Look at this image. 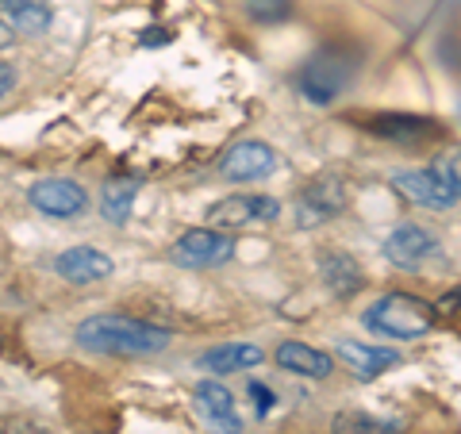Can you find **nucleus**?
<instances>
[{"mask_svg":"<svg viewBox=\"0 0 461 434\" xmlns=\"http://www.w3.org/2000/svg\"><path fill=\"white\" fill-rule=\"evenodd\" d=\"M273 361L285 369V373H296V377H327L330 373V354L315 350V346L308 342H281L277 354H273Z\"/></svg>","mask_w":461,"mask_h":434,"instance_id":"14","label":"nucleus"},{"mask_svg":"<svg viewBox=\"0 0 461 434\" xmlns=\"http://www.w3.org/2000/svg\"><path fill=\"white\" fill-rule=\"evenodd\" d=\"M438 169L446 173V181H450L454 189H457V196H461V150H454V154L446 158V162H442Z\"/></svg>","mask_w":461,"mask_h":434,"instance_id":"22","label":"nucleus"},{"mask_svg":"<svg viewBox=\"0 0 461 434\" xmlns=\"http://www.w3.org/2000/svg\"><path fill=\"white\" fill-rule=\"evenodd\" d=\"M393 181L403 196L415 200V204H423V208L446 212V208L457 204V189L446 181L442 169H400Z\"/></svg>","mask_w":461,"mask_h":434,"instance_id":"7","label":"nucleus"},{"mask_svg":"<svg viewBox=\"0 0 461 434\" xmlns=\"http://www.w3.org/2000/svg\"><path fill=\"white\" fill-rule=\"evenodd\" d=\"M173 335L166 327L139 323L127 315H93L77 327V346L93 354H112V357H147L166 350Z\"/></svg>","mask_w":461,"mask_h":434,"instance_id":"1","label":"nucleus"},{"mask_svg":"<svg viewBox=\"0 0 461 434\" xmlns=\"http://www.w3.org/2000/svg\"><path fill=\"white\" fill-rule=\"evenodd\" d=\"M335 354L346 361V369H350L357 381H377L381 373L400 366L396 350H381V346H366V342H350V339H342L335 346Z\"/></svg>","mask_w":461,"mask_h":434,"instance_id":"12","label":"nucleus"},{"mask_svg":"<svg viewBox=\"0 0 461 434\" xmlns=\"http://www.w3.org/2000/svg\"><path fill=\"white\" fill-rule=\"evenodd\" d=\"M262 361H266L262 346L230 342V346H215V350L200 354V369H208V373H239V369H254V366H262Z\"/></svg>","mask_w":461,"mask_h":434,"instance_id":"15","label":"nucleus"},{"mask_svg":"<svg viewBox=\"0 0 461 434\" xmlns=\"http://www.w3.org/2000/svg\"><path fill=\"white\" fill-rule=\"evenodd\" d=\"M169 258H173V266H181V269H215L235 258V239L215 227H193L173 242Z\"/></svg>","mask_w":461,"mask_h":434,"instance_id":"4","label":"nucleus"},{"mask_svg":"<svg viewBox=\"0 0 461 434\" xmlns=\"http://www.w3.org/2000/svg\"><path fill=\"white\" fill-rule=\"evenodd\" d=\"M320 277L335 296H354V293H362V285H366L362 266H357L350 254H323L320 258Z\"/></svg>","mask_w":461,"mask_h":434,"instance_id":"16","label":"nucleus"},{"mask_svg":"<svg viewBox=\"0 0 461 434\" xmlns=\"http://www.w3.org/2000/svg\"><path fill=\"white\" fill-rule=\"evenodd\" d=\"M242 5L262 23H281V20H288V12H293V0H242Z\"/></svg>","mask_w":461,"mask_h":434,"instance_id":"21","label":"nucleus"},{"mask_svg":"<svg viewBox=\"0 0 461 434\" xmlns=\"http://www.w3.org/2000/svg\"><path fill=\"white\" fill-rule=\"evenodd\" d=\"M354 74H357V58L342 47H327L300 66L296 85L312 104H330V100H339L346 93V85L354 81Z\"/></svg>","mask_w":461,"mask_h":434,"instance_id":"3","label":"nucleus"},{"mask_svg":"<svg viewBox=\"0 0 461 434\" xmlns=\"http://www.w3.org/2000/svg\"><path fill=\"white\" fill-rule=\"evenodd\" d=\"M135 196H139L135 181H108L104 193H100V215H104V223L123 227L127 215H131V208H135Z\"/></svg>","mask_w":461,"mask_h":434,"instance_id":"18","label":"nucleus"},{"mask_svg":"<svg viewBox=\"0 0 461 434\" xmlns=\"http://www.w3.org/2000/svg\"><path fill=\"white\" fill-rule=\"evenodd\" d=\"M281 215V204L273 196H227L220 204H212L208 220L215 227H247L254 220H277Z\"/></svg>","mask_w":461,"mask_h":434,"instance_id":"11","label":"nucleus"},{"mask_svg":"<svg viewBox=\"0 0 461 434\" xmlns=\"http://www.w3.org/2000/svg\"><path fill=\"white\" fill-rule=\"evenodd\" d=\"M54 269H58V277H66L69 285H96V281L112 277L115 262L104 250H96V246H69V250L58 254Z\"/></svg>","mask_w":461,"mask_h":434,"instance_id":"10","label":"nucleus"},{"mask_svg":"<svg viewBox=\"0 0 461 434\" xmlns=\"http://www.w3.org/2000/svg\"><path fill=\"white\" fill-rule=\"evenodd\" d=\"M250 396H254V408H258V415H269L273 411V393H269V388L266 384H250Z\"/></svg>","mask_w":461,"mask_h":434,"instance_id":"23","label":"nucleus"},{"mask_svg":"<svg viewBox=\"0 0 461 434\" xmlns=\"http://www.w3.org/2000/svg\"><path fill=\"white\" fill-rule=\"evenodd\" d=\"M457 303H461V288H457V293H450V296H442V303H438V308H442V312H454Z\"/></svg>","mask_w":461,"mask_h":434,"instance_id":"27","label":"nucleus"},{"mask_svg":"<svg viewBox=\"0 0 461 434\" xmlns=\"http://www.w3.org/2000/svg\"><path fill=\"white\" fill-rule=\"evenodd\" d=\"M346 208V189L335 181V177H320V181H312L304 196H300V227H315V223H323L330 220L335 212Z\"/></svg>","mask_w":461,"mask_h":434,"instance_id":"13","label":"nucleus"},{"mask_svg":"<svg viewBox=\"0 0 461 434\" xmlns=\"http://www.w3.org/2000/svg\"><path fill=\"white\" fill-rule=\"evenodd\" d=\"M12 39H16V27H12L8 20H0V50L12 47Z\"/></svg>","mask_w":461,"mask_h":434,"instance_id":"26","label":"nucleus"},{"mask_svg":"<svg viewBox=\"0 0 461 434\" xmlns=\"http://www.w3.org/2000/svg\"><path fill=\"white\" fill-rule=\"evenodd\" d=\"M366 327L377 330V335H384V339L411 342V339H423L427 330L435 327V308L420 296L388 293L366 312Z\"/></svg>","mask_w":461,"mask_h":434,"instance_id":"2","label":"nucleus"},{"mask_svg":"<svg viewBox=\"0 0 461 434\" xmlns=\"http://www.w3.org/2000/svg\"><path fill=\"white\" fill-rule=\"evenodd\" d=\"M335 434H400V423L373 419L366 411H342L335 415Z\"/></svg>","mask_w":461,"mask_h":434,"instance_id":"20","label":"nucleus"},{"mask_svg":"<svg viewBox=\"0 0 461 434\" xmlns=\"http://www.w3.org/2000/svg\"><path fill=\"white\" fill-rule=\"evenodd\" d=\"M166 39H173V32H166V27H150V35H139L142 47H154V42H166Z\"/></svg>","mask_w":461,"mask_h":434,"instance_id":"25","label":"nucleus"},{"mask_svg":"<svg viewBox=\"0 0 461 434\" xmlns=\"http://www.w3.org/2000/svg\"><path fill=\"white\" fill-rule=\"evenodd\" d=\"M27 200H32L35 212L54 215V220H74V215H81L85 208H89V193H85L77 181H69V177L35 181L32 189H27Z\"/></svg>","mask_w":461,"mask_h":434,"instance_id":"5","label":"nucleus"},{"mask_svg":"<svg viewBox=\"0 0 461 434\" xmlns=\"http://www.w3.org/2000/svg\"><path fill=\"white\" fill-rule=\"evenodd\" d=\"M435 254H438V239L427 227H415V223H403L384 239V258L400 269H420Z\"/></svg>","mask_w":461,"mask_h":434,"instance_id":"9","label":"nucleus"},{"mask_svg":"<svg viewBox=\"0 0 461 434\" xmlns=\"http://www.w3.org/2000/svg\"><path fill=\"white\" fill-rule=\"evenodd\" d=\"M196 415L212 434H242V419L235 415V396L220 381H200L196 384Z\"/></svg>","mask_w":461,"mask_h":434,"instance_id":"8","label":"nucleus"},{"mask_svg":"<svg viewBox=\"0 0 461 434\" xmlns=\"http://www.w3.org/2000/svg\"><path fill=\"white\" fill-rule=\"evenodd\" d=\"M369 127L384 139H403V142H423V139L438 135V127L430 120H420V115H381V120H373Z\"/></svg>","mask_w":461,"mask_h":434,"instance_id":"17","label":"nucleus"},{"mask_svg":"<svg viewBox=\"0 0 461 434\" xmlns=\"http://www.w3.org/2000/svg\"><path fill=\"white\" fill-rule=\"evenodd\" d=\"M0 8L8 12V23L23 35H42L50 27V8L39 0H0Z\"/></svg>","mask_w":461,"mask_h":434,"instance_id":"19","label":"nucleus"},{"mask_svg":"<svg viewBox=\"0 0 461 434\" xmlns=\"http://www.w3.org/2000/svg\"><path fill=\"white\" fill-rule=\"evenodd\" d=\"M12 89H16V69L0 62V100H5V96H8Z\"/></svg>","mask_w":461,"mask_h":434,"instance_id":"24","label":"nucleus"},{"mask_svg":"<svg viewBox=\"0 0 461 434\" xmlns=\"http://www.w3.org/2000/svg\"><path fill=\"white\" fill-rule=\"evenodd\" d=\"M277 169V150L262 139H242L220 158V173L227 181H262Z\"/></svg>","mask_w":461,"mask_h":434,"instance_id":"6","label":"nucleus"}]
</instances>
